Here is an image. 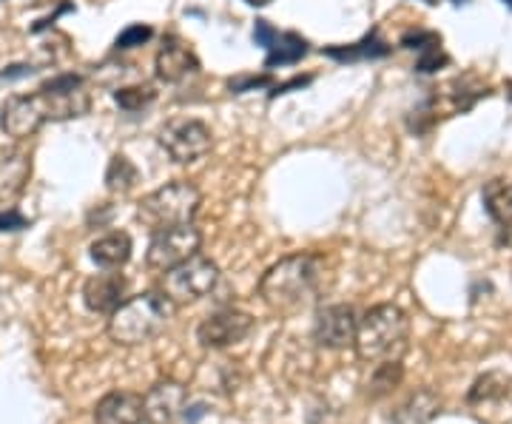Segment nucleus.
Masks as SVG:
<instances>
[{"label":"nucleus","mask_w":512,"mask_h":424,"mask_svg":"<svg viewBox=\"0 0 512 424\" xmlns=\"http://www.w3.org/2000/svg\"><path fill=\"white\" fill-rule=\"evenodd\" d=\"M174 302L163 291H146L126 299L109 319L111 342L134 348V345H146L154 336L165 331V325L174 316Z\"/></svg>","instance_id":"nucleus-1"},{"label":"nucleus","mask_w":512,"mask_h":424,"mask_svg":"<svg viewBox=\"0 0 512 424\" xmlns=\"http://www.w3.org/2000/svg\"><path fill=\"white\" fill-rule=\"evenodd\" d=\"M410 319L399 305H376L359 319V331L353 348L365 362L399 359L407 351Z\"/></svg>","instance_id":"nucleus-2"},{"label":"nucleus","mask_w":512,"mask_h":424,"mask_svg":"<svg viewBox=\"0 0 512 424\" xmlns=\"http://www.w3.org/2000/svg\"><path fill=\"white\" fill-rule=\"evenodd\" d=\"M316 257L311 254H293L279 259L259 279V296L271 311H296L311 299L316 288Z\"/></svg>","instance_id":"nucleus-3"},{"label":"nucleus","mask_w":512,"mask_h":424,"mask_svg":"<svg viewBox=\"0 0 512 424\" xmlns=\"http://www.w3.org/2000/svg\"><path fill=\"white\" fill-rule=\"evenodd\" d=\"M202 205L200 188L194 183H168L157 191H151L148 197H143V203L137 208V217L148 225L154 234L165 231V228H174V225H188L194 222L197 211Z\"/></svg>","instance_id":"nucleus-4"},{"label":"nucleus","mask_w":512,"mask_h":424,"mask_svg":"<svg viewBox=\"0 0 512 424\" xmlns=\"http://www.w3.org/2000/svg\"><path fill=\"white\" fill-rule=\"evenodd\" d=\"M220 282V268L217 262L202 254H194L180 265H174L171 271H165L160 279V291H163L174 305H191L202 296H208Z\"/></svg>","instance_id":"nucleus-5"},{"label":"nucleus","mask_w":512,"mask_h":424,"mask_svg":"<svg viewBox=\"0 0 512 424\" xmlns=\"http://www.w3.org/2000/svg\"><path fill=\"white\" fill-rule=\"evenodd\" d=\"M200 245L202 234L194 222L165 228V231H157L151 245H148L146 265L151 271L165 274V271H171L174 265H180V262L191 259L194 254H200Z\"/></svg>","instance_id":"nucleus-6"},{"label":"nucleus","mask_w":512,"mask_h":424,"mask_svg":"<svg viewBox=\"0 0 512 424\" xmlns=\"http://www.w3.org/2000/svg\"><path fill=\"white\" fill-rule=\"evenodd\" d=\"M52 120L46 94H12L0 109V129L15 140H26L40 131V126Z\"/></svg>","instance_id":"nucleus-7"},{"label":"nucleus","mask_w":512,"mask_h":424,"mask_svg":"<svg viewBox=\"0 0 512 424\" xmlns=\"http://www.w3.org/2000/svg\"><path fill=\"white\" fill-rule=\"evenodd\" d=\"M160 146L174 163H197L211 151V129L200 120H171L160 131Z\"/></svg>","instance_id":"nucleus-8"},{"label":"nucleus","mask_w":512,"mask_h":424,"mask_svg":"<svg viewBox=\"0 0 512 424\" xmlns=\"http://www.w3.org/2000/svg\"><path fill=\"white\" fill-rule=\"evenodd\" d=\"M254 325L256 322L251 314L225 308V311H217L208 319H202V325L197 328V339L208 351H222V348H231V345H239L242 339H248Z\"/></svg>","instance_id":"nucleus-9"},{"label":"nucleus","mask_w":512,"mask_h":424,"mask_svg":"<svg viewBox=\"0 0 512 424\" xmlns=\"http://www.w3.org/2000/svg\"><path fill=\"white\" fill-rule=\"evenodd\" d=\"M356 331H359V319L350 305H330L316 314L313 322V339L316 345L328 348V351H342L356 342Z\"/></svg>","instance_id":"nucleus-10"},{"label":"nucleus","mask_w":512,"mask_h":424,"mask_svg":"<svg viewBox=\"0 0 512 424\" xmlns=\"http://www.w3.org/2000/svg\"><path fill=\"white\" fill-rule=\"evenodd\" d=\"M185 405H188V390L180 382L165 379L143 396V419L148 424H171L177 416H183Z\"/></svg>","instance_id":"nucleus-11"},{"label":"nucleus","mask_w":512,"mask_h":424,"mask_svg":"<svg viewBox=\"0 0 512 424\" xmlns=\"http://www.w3.org/2000/svg\"><path fill=\"white\" fill-rule=\"evenodd\" d=\"M154 69H157V77L163 80V83H183L185 77H191V74L200 72V60L197 55L180 43L177 37H168L163 46H160V52H157V63H154Z\"/></svg>","instance_id":"nucleus-12"},{"label":"nucleus","mask_w":512,"mask_h":424,"mask_svg":"<svg viewBox=\"0 0 512 424\" xmlns=\"http://www.w3.org/2000/svg\"><path fill=\"white\" fill-rule=\"evenodd\" d=\"M32 177V160L20 148L0 151V205H12Z\"/></svg>","instance_id":"nucleus-13"},{"label":"nucleus","mask_w":512,"mask_h":424,"mask_svg":"<svg viewBox=\"0 0 512 424\" xmlns=\"http://www.w3.org/2000/svg\"><path fill=\"white\" fill-rule=\"evenodd\" d=\"M143 396L131 390H111L94 407V424H140Z\"/></svg>","instance_id":"nucleus-14"},{"label":"nucleus","mask_w":512,"mask_h":424,"mask_svg":"<svg viewBox=\"0 0 512 424\" xmlns=\"http://www.w3.org/2000/svg\"><path fill=\"white\" fill-rule=\"evenodd\" d=\"M83 302L94 314H114L126 302V279L120 274H97L83 285Z\"/></svg>","instance_id":"nucleus-15"},{"label":"nucleus","mask_w":512,"mask_h":424,"mask_svg":"<svg viewBox=\"0 0 512 424\" xmlns=\"http://www.w3.org/2000/svg\"><path fill=\"white\" fill-rule=\"evenodd\" d=\"M92 259L94 265L114 271V268H123L128 259H131V237L126 231H114L106 234L97 242H92Z\"/></svg>","instance_id":"nucleus-16"},{"label":"nucleus","mask_w":512,"mask_h":424,"mask_svg":"<svg viewBox=\"0 0 512 424\" xmlns=\"http://www.w3.org/2000/svg\"><path fill=\"white\" fill-rule=\"evenodd\" d=\"M484 205L493 222L510 228L512 225V183L507 180H490L484 185Z\"/></svg>","instance_id":"nucleus-17"},{"label":"nucleus","mask_w":512,"mask_h":424,"mask_svg":"<svg viewBox=\"0 0 512 424\" xmlns=\"http://www.w3.org/2000/svg\"><path fill=\"white\" fill-rule=\"evenodd\" d=\"M305 55H308V40L293 35V32H285V35L276 37L274 46L268 49L265 66H268V69H274V66H291V63L302 60Z\"/></svg>","instance_id":"nucleus-18"},{"label":"nucleus","mask_w":512,"mask_h":424,"mask_svg":"<svg viewBox=\"0 0 512 424\" xmlns=\"http://www.w3.org/2000/svg\"><path fill=\"white\" fill-rule=\"evenodd\" d=\"M390 52L387 43H382L376 35L365 37L362 43H353V46H330L325 49V55L339 60V63H356V60H373V57H384Z\"/></svg>","instance_id":"nucleus-19"},{"label":"nucleus","mask_w":512,"mask_h":424,"mask_svg":"<svg viewBox=\"0 0 512 424\" xmlns=\"http://www.w3.org/2000/svg\"><path fill=\"white\" fill-rule=\"evenodd\" d=\"M439 396H433L430 390H419L416 396H410V402L399 410L396 422L399 424H427L439 413Z\"/></svg>","instance_id":"nucleus-20"},{"label":"nucleus","mask_w":512,"mask_h":424,"mask_svg":"<svg viewBox=\"0 0 512 424\" xmlns=\"http://www.w3.org/2000/svg\"><path fill=\"white\" fill-rule=\"evenodd\" d=\"M402 379V362H399V359H387V362H382L379 368L373 370V376H370V382H367V396H370V399H384L387 393H393V390L402 385Z\"/></svg>","instance_id":"nucleus-21"},{"label":"nucleus","mask_w":512,"mask_h":424,"mask_svg":"<svg viewBox=\"0 0 512 424\" xmlns=\"http://www.w3.org/2000/svg\"><path fill=\"white\" fill-rule=\"evenodd\" d=\"M137 180H140V171H137V166L128 157H123V154L111 157L109 168H106V185H109V191L126 194V191H131L137 185Z\"/></svg>","instance_id":"nucleus-22"},{"label":"nucleus","mask_w":512,"mask_h":424,"mask_svg":"<svg viewBox=\"0 0 512 424\" xmlns=\"http://www.w3.org/2000/svg\"><path fill=\"white\" fill-rule=\"evenodd\" d=\"M510 388V382L501 376V373H484L481 379H478L473 390H470V405H481V402H493V399H501L504 393Z\"/></svg>","instance_id":"nucleus-23"},{"label":"nucleus","mask_w":512,"mask_h":424,"mask_svg":"<svg viewBox=\"0 0 512 424\" xmlns=\"http://www.w3.org/2000/svg\"><path fill=\"white\" fill-rule=\"evenodd\" d=\"M154 89H148V86H128V89H117L114 92V103L120 106L123 111H143L148 109L151 103H154Z\"/></svg>","instance_id":"nucleus-24"},{"label":"nucleus","mask_w":512,"mask_h":424,"mask_svg":"<svg viewBox=\"0 0 512 424\" xmlns=\"http://www.w3.org/2000/svg\"><path fill=\"white\" fill-rule=\"evenodd\" d=\"M154 37V29L151 26H143V23H134V26H128L126 32H120V37L114 40V46L117 49H137V46H143Z\"/></svg>","instance_id":"nucleus-25"},{"label":"nucleus","mask_w":512,"mask_h":424,"mask_svg":"<svg viewBox=\"0 0 512 424\" xmlns=\"http://www.w3.org/2000/svg\"><path fill=\"white\" fill-rule=\"evenodd\" d=\"M276 37H279V32H276V29L271 26V23H268V20H256V26H254V43H256V46H265V49H271Z\"/></svg>","instance_id":"nucleus-26"},{"label":"nucleus","mask_w":512,"mask_h":424,"mask_svg":"<svg viewBox=\"0 0 512 424\" xmlns=\"http://www.w3.org/2000/svg\"><path fill=\"white\" fill-rule=\"evenodd\" d=\"M20 228H29V222H26L23 214H18L15 208L0 211V231H20Z\"/></svg>","instance_id":"nucleus-27"},{"label":"nucleus","mask_w":512,"mask_h":424,"mask_svg":"<svg viewBox=\"0 0 512 424\" xmlns=\"http://www.w3.org/2000/svg\"><path fill=\"white\" fill-rule=\"evenodd\" d=\"M271 83V77H237V80H231V92H248V89H262V86H268Z\"/></svg>","instance_id":"nucleus-28"},{"label":"nucleus","mask_w":512,"mask_h":424,"mask_svg":"<svg viewBox=\"0 0 512 424\" xmlns=\"http://www.w3.org/2000/svg\"><path fill=\"white\" fill-rule=\"evenodd\" d=\"M245 3H251V6H268L271 0H245Z\"/></svg>","instance_id":"nucleus-29"},{"label":"nucleus","mask_w":512,"mask_h":424,"mask_svg":"<svg viewBox=\"0 0 512 424\" xmlns=\"http://www.w3.org/2000/svg\"><path fill=\"white\" fill-rule=\"evenodd\" d=\"M453 3H467V0H453Z\"/></svg>","instance_id":"nucleus-30"},{"label":"nucleus","mask_w":512,"mask_h":424,"mask_svg":"<svg viewBox=\"0 0 512 424\" xmlns=\"http://www.w3.org/2000/svg\"><path fill=\"white\" fill-rule=\"evenodd\" d=\"M504 3H510V6H512V0H504Z\"/></svg>","instance_id":"nucleus-31"}]
</instances>
